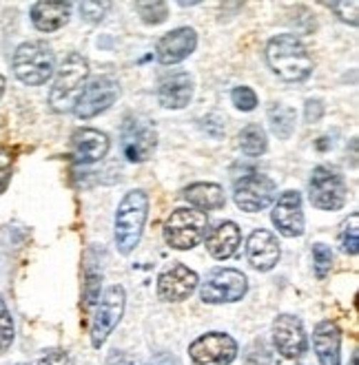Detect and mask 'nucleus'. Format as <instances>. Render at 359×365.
I'll return each instance as SVG.
<instances>
[{
  "label": "nucleus",
  "mask_w": 359,
  "mask_h": 365,
  "mask_svg": "<svg viewBox=\"0 0 359 365\" xmlns=\"http://www.w3.org/2000/svg\"><path fill=\"white\" fill-rule=\"evenodd\" d=\"M266 60L278 78L284 82H302L313 71V58L304 42L290 34L275 36L266 47Z\"/></svg>",
  "instance_id": "obj_1"
},
{
  "label": "nucleus",
  "mask_w": 359,
  "mask_h": 365,
  "mask_svg": "<svg viewBox=\"0 0 359 365\" xmlns=\"http://www.w3.org/2000/svg\"><path fill=\"white\" fill-rule=\"evenodd\" d=\"M89 76V62L80 53H69L62 60L58 76L54 80V87L49 93L51 109L58 113H67L78 104V98L84 89V82Z\"/></svg>",
  "instance_id": "obj_2"
},
{
  "label": "nucleus",
  "mask_w": 359,
  "mask_h": 365,
  "mask_svg": "<svg viewBox=\"0 0 359 365\" xmlns=\"http://www.w3.org/2000/svg\"><path fill=\"white\" fill-rule=\"evenodd\" d=\"M146 215H149V197L142 190L126 192L116 212V246L122 255L133 252L140 244Z\"/></svg>",
  "instance_id": "obj_3"
},
{
  "label": "nucleus",
  "mask_w": 359,
  "mask_h": 365,
  "mask_svg": "<svg viewBox=\"0 0 359 365\" xmlns=\"http://www.w3.org/2000/svg\"><path fill=\"white\" fill-rule=\"evenodd\" d=\"M56 71L54 51L45 42H25L14 53V73L20 82L38 87L45 84Z\"/></svg>",
  "instance_id": "obj_4"
},
{
  "label": "nucleus",
  "mask_w": 359,
  "mask_h": 365,
  "mask_svg": "<svg viewBox=\"0 0 359 365\" xmlns=\"http://www.w3.org/2000/svg\"><path fill=\"white\" fill-rule=\"evenodd\" d=\"M206 232V212L178 208L164 224V242L176 250L196 248Z\"/></svg>",
  "instance_id": "obj_5"
},
{
  "label": "nucleus",
  "mask_w": 359,
  "mask_h": 365,
  "mask_svg": "<svg viewBox=\"0 0 359 365\" xmlns=\"http://www.w3.org/2000/svg\"><path fill=\"white\" fill-rule=\"evenodd\" d=\"M248 282L246 274L233 268H216L211 270L200 288L204 304H233L246 294Z\"/></svg>",
  "instance_id": "obj_6"
},
{
  "label": "nucleus",
  "mask_w": 359,
  "mask_h": 365,
  "mask_svg": "<svg viewBox=\"0 0 359 365\" xmlns=\"http://www.w3.org/2000/svg\"><path fill=\"white\" fill-rule=\"evenodd\" d=\"M310 204L320 210H340L346 204V184L337 170L328 166H318L308 184Z\"/></svg>",
  "instance_id": "obj_7"
},
{
  "label": "nucleus",
  "mask_w": 359,
  "mask_h": 365,
  "mask_svg": "<svg viewBox=\"0 0 359 365\" xmlns=\"http://www.w3.org/2000/svg\"><path fill=\"white\" fill-rule=\"evenodd\" d=\"M120 96V84L111 76H98L89 84H84V89L78 98V104L74 111L80 120H89L107 111L109 106L118 100Z\"/></svg>",
  "instance_id": "obj_8"
},
{
  "label": "nucleus",
  "mask_w": 359,
  "mask_h": 365,
  "mask_svg": "<svg viewBox=\"0 0 359 365\" xmlns=\"http://www.w3.org/2000/svg\"><path fill=\"white\" fill-rule=\"evenodd\" d=\"M278 195V186L268 175L262 173H246L236 182L233 188V197L236 204L246 210V212H260L266 206H270V202Z\"/></svg>",
  "instance_id": "obj_9"
},
{
  "label": "nucleus",
  "mask_w": 359,
  "mask_h": 365,
  "mask_svg": "<svg viewBox=\"0 0 359 365\" xmlns=\"http://www.w3.org/2000/svg\"><path fill=\"white\" fill-rule=\"evenodd\" d=\"M193 365H231L238 356V343L224 332H208L188 346Z\"/></svg>",
  "instance_id": "obj_10"
},
{
  "label": "nucleus",
  "mask_w": 359,
  "mask_h": 365,
  "mask_svg": "<svg viewBox=\"0 0 359 365\" xmlns=\"http://www.w3.org/2000/svg\"><path fill=\"white\" fill-rule=\"evenodd\" d=\"M124 288L122 286H111L102 292L100 304L93 314V324H91V343L93 348H100L107 336L113 332L118 326V321L122 319L124 312Z\"/></svg>",
  "instance_id": "obj_11"
},
{
  "label": "nucleus",
  "mask_w": 359,
  "mask_h": 365,
  "mask_svg": "<svg viewBox=\"0 0 359 365\" xmlns=\"http://www.w3.org/2000/svg\"><path fill=\"white\" fill-rule=\"evenodd\" d=\"M158 142V133L153 124L149 120H140V118H129L122 126L120 133V146L122 153L129 162H144L149 160L153 148Z\"/></svg>",
  "instance_id": "obj_12"
},
{
  "label": "nucleus",
  "mask_w": 359,
  "mask_h": 365,
  "mask_svg": "<svg viewBox=\"0 0 359 365\" xmlns=\"http://www.w3.org/2000/svg\"><path fill=\"white\" fill-rule=\"evenodd\" d=\"M273 343L284 359H300L308 348L302 321L293 314H280L273 321Z\"/></svg>",
  "instance_id": "obj_13"
},
{
  "label": "nucleus",
  "mask_w": 359,
  "mask_h": 365,
  "mask_svg": "<svg viewBox=\"0 0 359 365\" xmlns=\"http://www.w3.org/2000/svg\"><path fill=\"white\" fill-rule=\"evenodd\" d=\"M198 288V274L184 264H173L158 277V297L162 302H184Z\"/></svg>",
  "instance_id": "obj_14"
},
{
  "label": "nucleus",
  "mask_w": 359,
  "mask_h": 365,
  "mask_svg": "<svg viewBox=\"0 0 359 365\" xmlns=\"http://www.w3.org/2000/svg\"><path fill=\"white\" fill-rule=\"evenodd\" d=\"M273 224L278 226L284 237H300L304 232V210L298 190H286L280 195L275 208H273Z\"/></svg>",
  "instance_id": "obj_15"
},
{
  "label": "nucleus",
  "mask_w": 359,
  "mask_h": 365,
  "mask_svg": "<svg viewBox=\"0 0 359 365\" xmlns=\"http://www.w3.org/2000/svg\"><path fill=\"white\" fill-rule=\"evenodd\" d=\"M198 36L191 27H180L160 38L156 56L162 64H178L196 51Z\"/></svg>",
  "instance_id": "obj_16"
},
{
  "label": "nucleus",
  "mask_w": 359,
  "mask_h": 365,
  "mask_svg": "<svg viewBox=\"0 0 359 365\" xmlns=\"http://www.w3.org/2000/svg\"><path fill=\"white\" fill-rule=\"evenodd\" d=\"M246 257L256 270H270L280 262V244L278 237L268 230H256L246 242Z\"/></svg>",
  "instance_id": "obj_17"
},
{
  "label": "nucleus",
  "mask_w": 359,
  "mask_h": 365,
  "mask_svg": "<svg viewBox=\"0 0 359 365\" xmlns=\"http://www.w3.org/2000/svg\"><path fill=\"white\" fill-rule=\"evenodd\" d=\"M109 153V138L96 128H80L71 138V155L78 164L100 162Z\"/></svg>",
  "instance_id": "obj_18"
},
{
  "label": "nucleus",
  "mask_w": 359,
  "mask_h": 365,
  "mask_svg": "<svg viewBox=\"0 0 359 365\" xmlns=\"http://www.w3.org/2000/svg\"><path fill=\"white\" fill-rule=\"evenodd\" d=\"M193 98V80L188 73L178 71L164 76L158 87V100L166 109H184Z\"/></svg>",
  "instance_id": "obj_19"
},
{
  "label": "nucleus",
  "mask_w": 359,
  "mask_h": 365,
  "mask_svg": "<svg viewBox=\"0 0 359 365\" xmlns=\"http://www.w3.org/2000/svg\"><path fill=\"white\" fill-rule=\"evenodd\" d=\"M242 232L236 222H220L206 237V250L216 259H228L240 248Z\"/></svg>",
  "instance_id": "obj_20"
},
{
  "label": "nucleus",
  "mask_w": 359,
  "mask_h": 365,
  "mask_svg": "<svg viewBox=\"0 0 359 365\" xmlns=\"http://www.w3.org/2000/svg\"><path fill=\"white\" fill-rule=\"evenodd\" d=\"M342 332L333 321H322L313 332V348L322 365H340Z\"/></svg>",
  "instance_id": "obj_21"
},
{
  "label": "nucleus",
  "mask_w": 359,
  "mask_h": 365,
  "mask_svg": "<svg viewBox=\"0 0 359 365\" xmlns=\"http://www.w3.org/2000/svg\"><path fill=\"white\" fill-rule=\"evenodd\" d=\"M71 5L69 3H36L31 7V23L40 31H58L67 25Z\"/></svg>",
  "instance_id": "obj_22"
},
{
  "label": "nucleus",
  "mask_w": 359,
  "mask_h": 365,
  "mask_svg": "<svg viewBox=\"0 0 359 365\" xmlns=\"http://www.w3.org/2000/svg\"><path fill=\"white\" fill-rule=\"evenodd\" d=\"M184 197L191 202L196 208H200V210H220L226 204L222 186L208 184V182L191 184L184 190Z\"/></svg>",
  "instance_id": "obj_23"
},
{
  "label": "nucleus",
  "mask_w": 359,
  "mask_h": 365,
  "mask_svg": "<svg viewBox=\"0 0 359 365\" xmlns=\"http://www.w3.org/2000/svg\"><path fill=\"white\" fill-rule=\"evenodd\" d=\"M268 122H270L273 133L282 140H288L295 128V111L284 104H273L268 109Z\"/></svg>",
  "instance_id": "obj_24"
},
{
  "label": "nucleus",
  "mask_w": 359,
  "mask_h": 365,
  "mask_svg": "<svg viewBox=\"0 0 359 365\" xmlns=\"http://www.w3.org/2000/svg\"><path fill=\"white\" fill-rule=\"evenodd\" d=\"M266 133L264 128L258 126V124H248L246 128H242L240 133V148L242 153L248 155V158H258L266 151Z\"/></svg>",
  "instance_id": "obj_25"
},
{
  "label": "nucleus",
  "mask_w": 359,
  "mask_h": 365,
  "mask_svg": "<svg viewBox=\"0 0 359 365\" xmlns=\"http://www.w3.org/2000/svg\"><path fill=\"white\" fill-rule=\"evenodd\" d=\"M11 341H14V321L3 297H0V354H5L9 350Z\"/></svg>",
  "instance_id": "obj_26"
},
{
  "label": "nucleus",
  "mask_w": 359,
  "mask_h": 365,
  "mask_svg": "<svg viewBox=\"0 0 359 365\" xmlns=\"http://www.w3.org/2000/svg\"><path fill=\"white\" fill-rule=\"evenodd\" d=\"M136 9L140 11V16L146 25H160L168 16L166 3H140V5H136Z\"/></svg>",
  "instance_id": "obj_27"
},
{
  "label": "nucleus",
  "mask_w": 359,
  "mask_h": 365,
  "mask_svg": "<svg viewBox=\"0 0 359 365\" xmlns=\"http://www.w3.org/2000/svg\"><path fill=\"white\" fill-rule=\"evenodd\" d=\"M357 226H359V215L355 212V215H350V220L344 222L342 232H340L342 248L346 252H350V255H357V246H359V242H357V232H359Z\"/></svg>",
  "instance_id": "obj_28"
},
{
  "label": "nucleus",
  "mask_w": 359,
  "mask_h": 365,
  "mask_svg": "<svg viewBox=\"0 0 359 365\" xmlns=\"http://www.w3.org/2000/svg\"><path fill=\"white\" fill-rule=\"evenodd\" d=\"M313 262H315V274H318L320 279H324L330 270V264H333L330 248L324 244H315L313 246Z\"/></svg>",
  "instance_id": "obj_29"
},
{
  "label": "nucleus",
  "mask_w": 359,
  "mask_h": 365,
  "mask_svg": "<svg viewBox=\"0 0 359 365\" xmlns=\"http://www.w3.org/2000/svg\"><path fill=\"white\" fill-rule=\"evenodd\" d=\"M231 100H233V104L238 106V109H242V111H253L258 106V96H256V91L248 89V87L233 89V93H231Z\"/></svg>",
  "instance_id": "obj_30"
},
{
  "label": "nucleus",
  "mask_w": 359,
  "mask_h": 365,
  "mask_svg": "<svg viewBox=\"0 0 359 365\" xmlns=\"http://www.w3.org/2000/svg\"><path fill=\"white\" fill-rule=\"evenodd\" d=\"M109 3H80V14L84 20H89V23H100L104 18V14L109 11Z\"/></svg>",
  "instance_id": "obj_31"
},
{
  "label": "nucleus",
  "mask_w": 359,
  "mask_h": 365,
  "mask_svg": "<svg viewBox=\"0 0 359 365\" xmlns=\"http://www.w3.org/2000/svg\"><path fill=\"white\" fill-rule=\"evenodd\" d=\"M337 16H340L342 20H344V23H348V25H357V9H359V3H355V0H353V3H330L328 5Z\"/></svg>",
  "instance_id": "obj_32"
},
{
  "label": "nucleus",
  "mask_w": 359,
  "mask_h": 365,
  "mask_svg": "<svg viewBox=\"0 0 359 365\" xmlns=\"http://www.w3.org/2000/svg\"><path fill=\"white\" fill-rule=\"evenodd\" d=\"M38 365H74V361L65 350H49L40 356Z\"/></svg>",
  "instance_id": "obj_33"
},
{
  "label": "nucleus",
  "mask_w": 359,
  "mask_h": 365,
  "mask_svg": "<svg viewBox=\"0 0 359 365\" xmlns=\"http://www.w3.org/2000/svg\"><path fill=\"white\" fill-rule=\"evenodd\" d=\"M11 166H14V158L7 151H0V192H3L9 184Z\"/></svg>",
  "instance_id": "obj_34"
},
{
  "label": "nucleus",
  "mask_w": 359,
  "mask_h": 365,
  "mask_svg": "<svg viewBox=\"0 0 359 365\" xmlns=\"http://www.w3.org/2000/svg\"><path fill=\"white\" fill-rule=\"evenodd\" d=\"M324 113V104L320 100H308L306 102V120L308 122H318Z\"/></svg>",
  "instance_id": "obj_35"
},
{
  "label": "nucleus",
  "mask_w": 359,
  "mask_h": 365,
  "mask_svg": "<svg viewBox=\"0 0 359 365\" xmlns=\"http://www.w3.org/2000/svg\"><path fill=\"white\" fill-rule=\"evenodd\" d=\"M151 365H178V363H176V359H173L171 354L160 352V354H156V356H153Z\"/></svg>",
  "instance_id": "obj_36"
},
{
  "label": "nucleus",
  "mask_w": 359,
  "mask_h": 365,
  "mask_svg": "<svg viewBox=\"0 0 359 365\" xmlns=\"http://www.w3.org/2000/svg\"><path fill=\"white\" fill-rule=\"evenodd\" d=\"M3 93H5V78L0 76V98H3Z\"/></svg>",
  "instance_id": "obj_37"
},
{
  "label": "nucleus",
  "mask_w": 359,
  "mask_h": 365,
  "mask_svg": "<svg viewBox=\"0 0 359 365\" xmlns=\"http://www.w3.org/2000/svg\"><path fill=\"white\" fill-rule=\"evenodd\" d=\"M16 365H25V363H16Z\"/></svg>",
  "instance_id": "obj_38"
}]
</instances>
